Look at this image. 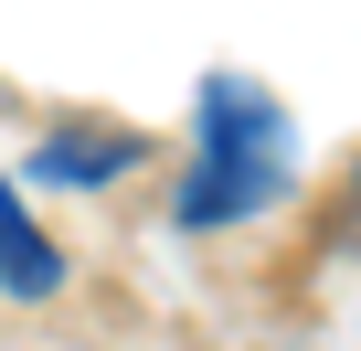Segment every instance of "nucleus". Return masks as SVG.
Here are the masks:
<instances>
[{
  "mask_svg": "<svg viewBox=\"0 0 361 351\" xmlns=\"http://www.w3.org/2000/svg\"><path fill=\"white\" fill-rule=\"evenodd\" d=\"M276 192H287V117H276V96L245 85V75H213L202 85V149H192V170H180L170 213L192 234H213L234 213H266Z\"/></svg>",
  "mask_w": 361,
  "mask_h": 351,
  "instance_id": "nucleus-1",
  "label": "nucleus"
},
{
  "mask_svg": "<svg viewBox=\"0 0 361 351\" xmlns=\"http://www.w3.org/2000/svg\"><path fill=\"white\" fill-rule=\"evenodd\" d=\"M138 160H149V138H138V128H64V138H43V149H32V182L106 192V182H128Z\"/></svg>",
  "mask_w": 361,
  "mask_h": 351,
  "instance_id": "nucleus-2",
  "label": "nucleus"
},
{
  "mask_svg": "<svg viewBox=\"0 0 361 351\" xmlns=\"http://www.w3.org/2000/svg\"><path fill=\"white\" fill-rule=\"evenodd\" d=\"M0 287H11V298H54L64 287V245L22 213V182H11V170H0Z\"/></svg>",
  "mask_w": 361,
  "mask_h": 351,
  "instance_id": "nucleus-3",
  "label": "nucleus"
},
{
  "mask_svg": "<svg viewBox=\"0 0 361 351\" xmlns=\"http://www.w3.org/2000/svg\"><path fill=\"white\" fill-rule=\"evenodd\" d=\"M350 213H361V160H350Z\"/></svg>",
  "mask_w": 361,
  "mask_h": 351,
  "instance_id": "nucleus-4",
  "label": "nucleus"
}]
</instances>
